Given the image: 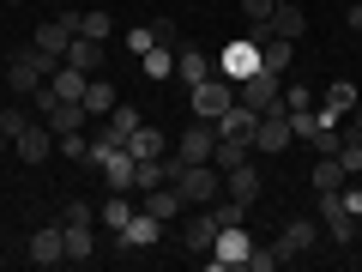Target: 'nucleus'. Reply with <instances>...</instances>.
Segmentation results:
<instances>
[{
    "label": "nucleus",
    "instance_id": "47",
    "mask_svg": "<svg viewBox=\"0 0 362 272\" xmlns=\"http://www.w3.org/2000/svg\"><path fill=\"white\" fill-rule=\"evenodd\" d=\"M344 25H350V30H362V0H350V13H344Z\"/></svg>",
    "mask_w": 362,
    "mask_h": 272
},
{
    "label": "nucleus",
    "instance_id": "12",
    "mask_svg": "<svg viewBox=\"0 0 362 272\" xmlns=\"http://www.w3.org/2000/svg\"><path fill=\"white\" fill-rule=\"evenodd\" d=\"M218 230H223V224H218V212H194V218H187V224H181V248H187V254H211V242H218Z\"/></svg>",
    "mask_w": 362,
    "mask_h": 272
},
{
    "label": "nucleus",
    "instance_id": "27",
    "mask_svg": "<svg viewBox=\"0 0 362 272\" xmlns=\"http://www.w3.org/2000/svg\"><path fill=\"white\" fill-rule=\"evenodd\" d=\"M133 128H139V109H133V103H115V109H109V121H103V133H109L115 145H127Z\"/></svg>",
    "mask_w": 362,
    "mask_h": 272
},
{
    "label": "nucleus",
    "instance_id": "41",
    "mask_svg": "<svg viewBox=\"0 0 362 272\" xmlns=\"http://www.w3.org/2000/svg\"><path fill=\"white\" fill-rule=\"evenodd\" d=\"M54 145H61V157H78V164H85V152H90V140H85V133H61Z\"/></svg>",
    "mask_w": 362,
    "mask_h": 272
},
{
    "label": "nucleus",
    "instance_id": "19",
    "mask_svg": "<svg viewBox=\"0 0 362 272\" xmlns=\"http://www.w3.org/2000/svg\"><path fill=\"white\" fill-rule=\"evenodd\" d=\"M78 103H85V115H90V121H97V115L109 121V109H115L121 97H115V85H109V79H97V73H90V79H85V97H78Z\"/></svg>",
    "mask_w": 362,
    "mask_h": 272
},
{
    "label": "nucleus",
    "instance_id": "34",
    "mask_svg": "<svg viewBox=\"0 0 362 272\" xmlns=\"http://www.w3.org/2000/svg\"><path fill=\"white\" fill-rule=\"evenodd\" d=\"M133 212H139V206H133V200H127V194H115V188H109V200H103V206H97V218H103V224H109V230H121V224H127V218H133Z\"/></svg>",
    "mask_w": 362,
    "mask_h": 272
},
{
    "label": "nucleus",
    "instance_id": "31",
    "mask_svg": "<svg viewBox=\"0 0 362 272\" xmlns=\"http://www.w3.org/2000/svg\"><path fill=\"white\" fill-rule=\"evenodd\" d=\"M344 164H338V157H320V164H314V194H338V188H344Z\"/></svg>",
    "mask_w": 362,
    "mask_h": 272
},
{
    "label": "nucleus",
    "instance_id": "22",
    "mask_svg": "<svg viewBox=\"0 0 362 272\" xmlns=\"http://www.w3.org/2000/svg\"><path fill=\"white\" fill-rule=\"evenodd\" d=\"M42 121H49V133L61 140V133H85V121H90V115H85V103H66V97H61V103H54Z\"/></svg>",
    "mask_w": 362,
    "mask_h": 272
},
{
    "label": "nucleus",
    "instance_id": "11",
    "mask_svg": "<svg viewBox=\"0 0 362 272\" xmlns=\"http://www.w3.org/2000/svg\"><path fill=\"white\" fill-rule=\"evenodd\" d=\"M314 242H320V218H290L284 230H278V242H272V248H278L284 260H302Z\"/></svg>",
    "mask_w": 362,
    "mask_h": 272
},
{
    "label": "nucleus",
    "instance_id": "42",
    "mask_svg": "<svg viewBox=\"0 0 362 272\" xmlns=\"http://www.w3.org/2000/svg\"><path fill=\"white\" fill-rule=\"evenodd\" d=\"M272 6H278V0H242V18H247V25H266Z\"/></svg>",
    "mask_w": 362,
    "mask_h": 272
},
{
    "label": "nucleus",
    "instance_id": "33",
    "mask_svg": "<svg viewBox=\"0 0 362 272\" xmlns=\"http://www.w3.org/2000/svg\"><path fill=\"white\" fill-rule=\"evenodd\" d=\"M163 181H169L163 157H139V164H133V188H139V194H145V188H163Z\"/></svg>",
    "mask_w": 362,
    "mask_h": 272
},
{
    "label": "nucleus",
    "instance_id": "18",
    "mask_svg": "<svg viewBox=\"0 0 362 272\" xmlns=\"http://www.w3.org/2000/svg\"><path fill=\"white\" fill-rule=\"evenodd\" d=\"M266 25H272V37H290V42H296L302 30H308V13H302L296 0H278V6H272V18H266Z\"/></svg>",
    "mask_w": 362,
    "mask_h": 272
},
{
    "label": "nucleus",
    "instance_id": "50",
    "mask_svg": "<svg viewBox=\"0 0 362 272\" xmlns=\"http://www.w3.org/2000/svg\"><path fill=\"white\" fill-rule=\"evenodd\" d=\"M6 6H25V0H6Z\"/></svg>",
    "mask_w": 362,
    "mask_h": 272
},
{
    "label": "nucleus",
    "instance_id": "30",
    "mask_svg": "<svg viewBox=\"0 0 362 272\" xmlns=\"http://www.w3.org/2000/svg\"><path fill=\"white\" fill-rule=\"evenodd\" d=\"M290 115V133H296V140H320V128H332V121H320V109H284Z\"/></svg>",
    "mask_w": 362,
    "mask_h": 272
},
{
    "label": "nucleus",
    "instance_id": "40",
    "mask_svg": "<svg viewBox=\"0 0 362 272\" xmlns=\"http://www.w3.org/2000/svg\"><path fill=\"white\" fill-rule=\"evenodd\" d=\"M25 128H30V115H25V109H0V133H6V140H18Z\"/></svg>",
    "mask_w": 362,
    "mask_h": 272
},
{
    "label": "nucleus",
    "instance_id": "45",
    "mask_svg": "<svg viewBox=\"0 0 362 272\" xmlns=\"http://www.w3.org/2000/svg\"><path fill=\"white\" fill-rule=\"evenodd\" d=\"M151 37L163 42V49H175V18H157V25H151Z\"/></svg>",
    "mask_w": 362,
    "mask_h": 272
},
{
    "label": "nucleus",
    "instance_id": "4",
    "mask_svg": "<svg viewBox=\"0 0 362 272\" xmlns=\"http://www.w3.org/2000/svg\"><path fill=\"white\" fill-rule=\"evenodd\" d=\"M290 140H296V133H290V115H284V109H272V115L254 121V157H284Z\"/></svg>",
    "mask_w": 362,
    "mask_h": 272
},
{
    "label": "nucleus",
    "instance_id": "43",
    "mask_svg": "<svg viewBox=\"0 0 362 272\" xmlns=\"http://www.w3.org/2000/svg\"><path fill=\"white\" fill-rule=\"evenodd\" d=\"M284 109H314V91L308 85H284Z\"/></svg>",
    "mask_w": 362,
    "mask_h": 272
},
{
    "label": "nucleus",
    "instance_id": "49",
    "mask_svg": "<svg viewBox=\"0 0 362 272\" xmlns=\"http://www.w3.org/2000/svg\"><path fill=\"white\" fill-rule=\"evenodd\" d=\"M6 145H13V140H6V133H0V152H6Z\"/></svg>",
    "mask_w": 362,
    "mask_h": 272
},
{
    "label": "nucleus",
    "instance_id": "15",
    "mask_svg": "<svg viewBox=\"0 0 362 272\" xmlns=\"http://www.w3.org/2000/svg\"><path fill=\"white\" fill-rule=\"evenodd\" d=\"M103 61H109V55H103V42H97V37H85V30H78V37L66 42V67H78V73H103Z\"/></svg>",
    "mask_w": 362,
    "mask_h": 272
},
{
    "label": "nucleus",
    "instance_id": "2",
    "mask_svg": "<svg viewBox=\"0 0 362 272\" xmlns=\"http://www.w3.org/2000/svg\"><path fill=\"white\" fill-rule=\"evenodd\" d=\"M211 73H218V79H230V85H242L247 73H259V42H254V37L223 42V55H211Z\"/></svg>",
    "mask_w": 362,
    "mask_h": 272
},
{
    "label": "nucleus",
    "instance_id": "1",
    "mask_svg": "<svg viewBox=\"0 0 362 272\" xmlns=\"http://www.w3.org/2000/svg\"><path fill=\"white\" fill-rule=\"evenodd\" d=\"M54 67H61V61H49V55H42L37 42H30V49H18V55H6V85H13L18 97H30V91H37L42 79L54 73Z\"/></svg>",
    "mask_w": 362,
    "mask_h": 272
},
{
    "label": "nucleus",
    "instance_id": "29",
    "mask_svg": "<svg viewBox=\"0 0 362 272\" xmlns=\"http://www.w3.org/2000/svg\"><path fill=\"white\" fill-rule=\"evenodd\" d=\"M127 152H133V157H163L169 140H163L157 128H145V121H139V128H133V140H127Z\"/></svg>",
    "mask_w": 362,
    "mask_h": 272
},
{
    "label": "nucleus",
    "instance_id": "13",
    "mask_svg": "<svg viewBox=\"0 0 362 272\" xmlns=\"http://www.w3.org/2000/svg\"><path fill=\"white\" fill-rule=\"evenodd\" d=\"M259 188H266V181H259L254 157H247V164H235V169H223V194H230V200H242V206H254V200H259Z\"/></svg>",
    "mask_w": 362,
    "mask_h": 272
},
{
    "label": "nucleus",
    "instance_id": "8",
    "mask_svg": "<svg viewBox=\"0 0 362 272\" xmlns=\"http://www.w3.org/2000/svg\"><path fill=\"white\" fill-rule=\"evenodd\" d=\"M78 37V13H54L37 25V49L49 55V61H66V42Z\"/></svg>",
    "mask_w": 362,
    "mask_h": 272
},
{
    "label": "nucleus",
    "instance_id": "44",
    "mask_svg": "<svg viewBox=\"0 0 362 272\" xmlns=\"http://www.w3.org/2000/svg\"><path fill=\"white\" fill-rule=\"evenodd\" d=\"M151 42H157V37H151V25H133V30H127V55H145Z\"/></svg>",
    "mask_w": 362,
    "mask_h": 272
},
{
    "label": "nucleus",
    "instance_id": "24",
    "mask_svg": "<svg viewBox=\"0 0 362 272\" xmlns=\"http://www.w3.org/2000/svg\"><path fill=\"white\" fill-rule=\"evenodd\" d=\"M254 157V140H242V133H218V152H211V164L218 169H235Z\"/></svg>",
    "mask_w": 362,
    "mask_h": 272
},
{
    "label": "nucleus",
    "instance_id": "20",
    "mask_svg": "<svg viewBox=\"0 0 362 272\" xmlns=\"http://www.w3.org/2000/svg\"><path fill=\"white\" fill-rule=\"evenodd\" d=\"M356 103H362V91L350 85V79H332V85H326V109H320V121H338V115H350Z\"/></svg>",
    "mask_w": 362,
    "mask_h": 272
},
{
    "label": "nucleus",
    "instance_id": "25",
    "mask_svg": "<svg viewBox=\"0 0 362 272\" xmlns=\"http://www.w3.org/2000/svg\"><path fill=\"white\" fill-rule=\"evenodd\" d=\"M85 79L90 73H78V67H54V73H49V85H54V97H66V103H78V97H85Z\"/></svg>",
    "mask_w": 362,
    "mask_h": 272
},
{
    "label": "nucleus",
    "instance_id": "37",
    "mask_svg": "<svg viewBox=\"0 0 362 272\" xmlns=\"http://www.w3.org/2000/svg\"><path fill=\"white\" fill-rule=\"evenodd\" d=\"M78 30H85V37H97V42H109L115 18H109V13H78Z\"/></svg>",
    "mask_w": 362,
    "mask_h": 272
},
{
    "label": "nucleus",
    "instance_id": "7",
    "mask_svg": "<svg viewBox=\"0 0 362 272\" xmlns=\"http://www.w3.org/2000/svg\"><path fill=\"white\" fill-rule=\"evenodd\" d=\"M211 152H218V121H187L175 157H181V164H211Z\"/></svg>",
    "mask_w": 362,
    "mask_h": 272
},
{
    "label": "nucleus",
    "instance_id": "39",
    "mask_svg": "<svg viewBox=\"0 0 362 272\" xmlns=\"http://www.w3.org/2000/svg\"><path fill=\"white\" fill-rule=\"evenodd\" d=\"M90 218H97L90 200H66V206H61V224H90Z\"/></svg>",
    "mask_w": 362,
    "mask_h": 272
},
{
    "label": "nucleus",
    "instance_id": "46",
    "mask_svg": "<svg viewBox=\"0 0 362 272\" xmlns=\"http://www.w3.org/2000/svg\"><path fill=\"white\" fill-rule=\"evenodd\" d=\"M338 200H344V212H356V218H362V188H350V181H344V188H338Z\"/></svg>",
    "mask_w": 362,
    "mask_h": 272
},
{
    "label": "nucleus",
    "instance_id": "28",
    "mask_svg": "<svg viewBox=\"0 0 362 272\" xmlns=\"http://www.w3.org/2000/svg\"><path fill=\"white\" fill-rule=\"evenodd\" d=\"M254 121H259V115H254V109L242 103V97H235V103H230V109L218 115V133H242V140H254Z\"/></svg>",
    "mask_w": 362,
    "mask_h": 272
},
{
    "label": "nucleus",
    "instance_id": "5",
    "mask_svg": "<svg viewBox=\"0 0 362 272\" xmlns=\"http://www.w3.org/2000/svg\"><path fill=\"white\" fill-rule=\"evenodd\" d=\"M247 248H254V236H247V224H223L218 230V242H211V266L218 272H230V266H247Z\"/></svg>",
    "mask_w": 362,
    "mask_h": 272
},
{
    "label": "nucleus",
    "instance_id": "3",
    "mask_svg": "<svg viewBox=\"0 0 362 272\" xmlns=\"http://www.w3.org/2000/svg\"><path fill=\"white\" fill-rule=\"evenodd\" d=\"M187 103H194V121H218L223 109L235 103V85H230V79H218V73H211L206 85H194V91H187Z\"/></svg>",
    "mask_w": 362,
    "mask_h": 272
},
{
    "label": "nucleus",
    "instance_id": "9",
    "mask_svg": "<svg viewBox=\"0 0 362 272\" xmlns=\"http://www.w3.org/2000/svg\"><path fill=\"white\" fill-rule=\"evenodd\" d=\"M235 97H242L254 115H272V109H278V73H266V67H259V73H247L242 85H235Z\"/></svg>",
    "mask_w": 362,
    "mask_h": 272
},
{
    "label": "nucleus",
    "instance_id": "48",
    "mask_svg": "<svg viewBox=\"0 0 362 272\" xmlns=\"http://www.w3.org/2000/svg\"><path fill=\"white\" fill-rule=\"evenodd\" d=\"M350 133H362V103H356V109H350Z\"/></svg>",
    "mask_w": 362,
    "mask_h": 272
},
{
    "label": "nucleus",
    "instance_id": "36",
    "mask_svg": "<svg viewBox=\"0 0 362 272\" xmlns=\"http://www.w3.org/2000/svg\"><path fill=\"white\" fill-rule=\"evenodd\" d=\"M338 164H344V176H362V133H344V145H338Z\"/></svg>",
    "mask_w": 362,
    "mask_h": 272
},
{
    "label": "nucleus",
    "instance_id": "16",
    "mask_svg": "<svg viewBox=\"0 0 362 272\" xmlns=\"http://www.w3.org/2000/svg\"><path fill=\"white\" fill-rule=\"evenodd\" d=\"M66 260V242H61V224H49V230L30 236V266H61Z\"/></svg>",
    "mask_w": 362,
    "mask_h": 272
},
{
    "label": "nucleus",
    "instance_id": "6",
    "mask_svg": "<svg viewBox=\"0 0 362 272\" xmlns=\"http://www.w3.org/2000/svg\"><path fill=\"white\" fill-rule=\"evenodd\" d=\"M320 230L332 236L338 248H350V242H356V230H362V218H356V212H344V200H338V194H320Z\"/></svg>",
    "mask_w": 362,
    "mask_h": 272
},
{
    "label": "nucleus",
    "instance_id": "10",
    "mask_svg": "<svg viewBox=\"0 0 362 272\" xmlns=\"http://www.w3.org/2000/svg\"><path fill=\"white\" fill-rule=\"evenodd\" d=\"M151 242H163V224L139 206V212H133V218L115 230V248H121V254H133V248H151Z\"/></svg>",
    "mask_w": 362,
    "mask_h": 272
},
{
    "label": "nucleus",
    "instance_id": "17",
    "mask_svg": "<svg viewBox=\"0 0 362 272\" xmlns=\"http://www.w3.org/2000/svg\"><path fill=\"white\" fill-rule=\"evenodd\" d=\"M139 206L151 212L157 224H175V218H181V206H187V200H181L175 188H169V181H163V188H145V200H139Z\"/></svg>",
    "mask_w": 362,
    "mask_h": 272
},
{
    "label": "nucleus",
    "instance_id": "35",
    "mask_svg": "<svg viewBox=\"0 0 362 272\" xmlns=\"http://www.w3.org/2000/svg\"><path fill=\"white\" fill-rule=\"evenodd\" d=\"M139 67H145V79H169V73H175V49H163V42H151V49L139 55Z\"/></svg>",
    "mask_w": 362,
    "mask_h": 272
},
{
    "label": "nucleus",
    "instance_id": "21",
    "mask_svg": "<svg viewBox=\"0 0 362 272\" xmlns=\"http://www.w3.org/2000/svg\"><path fill=\"white\" fill-rule=\"evenodd\" d=\"M133 164H139V157H133L127 145L103 157V181H109V188H115V194H133Z\"/></svg>",
    "mask_w": 362,
    "mask_h": 272
},
{
    "label": "nucleus",
    "instance_id": "38",
    "mask_svg": "<svg viewBox=\"0 0 362 272\" xmlns=\"http://www.w3.org/2000/svg\"><path fill=\"white\" fill-rule=\"evenodd\" d=\"M272 266H284L278 248H247V272H272Z\"/></svg>",
    "mask_w": 362,
    "mask_h": 272
},
{
    "label": "nucleus",
    "instance_id": "32",
    "mask_svg": "<svg viewBox=\"0 0 362 272\" xmlns=\"http://www.w3.org/2000/svg\"><path fill=\"white\" fill-rule=\"evenodd\" d=\"M290 49H296V42H290V37H272L266 49H259V67H266V73H278V79H284V73H290Z\"/></svg>",
    "mask_w": 362,
    "mask_h": 272
},
{
    "label": "nucleus",
    "instance_id": "14",
    "mask_svg": "<svg viewBox=\"0 0 362 272\" xmlns=\"http://www.w3.org/2000/svg\"><path fill=\"white\" fill-rule=\"evenodd\" d=\"M49 152H54V133H49V121H42V128L30 121V128L13 140V157H25V164H42Z\"/></svg>",
    "mask_w": 362,
    "mask_h": 272
},
{
    "label": "nucleus",
    "instance_id": "26",
    "mask_svg": "<svg viewBox=\"0 0 362 272\" xmlns=\"http://www.w3.org/2000/svg\"><path fill=\"white\" fill-rule=\"evenodd\" d=\"M61 242H66V260L73 266H85L97 248H90V224H61Z\"/></svg>",
    "mask_w": 362,
    "mask_h": 272
},
{
    "label": "nucleus",
    "instance_id": "23",
    "mask_svg": "<svg viewBox=\"0 0 362 272\" xmlns=\"http://www.w3.org/2000/svg\"><path fill=\"white\" fill-rule=\"evenodd\" d=\"M175 73H181V85H187V91L206 85V79H211V55L206 49H181L175 55Z\"/></svg>",
    "mask_w": 362,
    "mask_h": 272
}]
</instances>
